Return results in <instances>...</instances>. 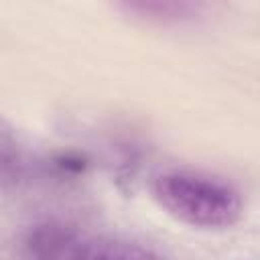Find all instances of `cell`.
Instances as JSON below:
<instances>
[{
  "mask_svg": "<svg viewBox=\"0 0 260 260\" xmlns=\"http://www.w3.org/2000/svg\"><path fill=\"white\" fill-rule=\"evenodd\" d=\"M154 197L173 217L195 228H230L242 213V199L232 185L193 171L156 177Z\"/></svg>",
  "mask_w": 260,
  "mask_h": 260,
  "instance_id": "obj_1",
  "label": "cell"
},
{
  "mask_svg": "<svg viewBox=\"0 0 260 260\" xmlns=\"http://www.w3.org/2000/svg\"><path fill=\"white\" fill-rule=\"evenodd\" d=\"M81 242L73 228L59 221H45L26 232L22 248L28 260H73Z\"/></svg>",
  "mask_w": 260,
  "mask_h": 260,
  "instance_id": "obj_2",
  "label": "cell"
},
{
  "mask_svg": "<svg viewBox=\"0 0 260 260\" xmlns=\"http://www.w3.org/2000/svg\"><path fill=\"white\" fill-rule=\"evenodd\" d=\"M73 260H165L154 250L118 236L83 240Z\"/></svg>",
  "mask_w": 260,
  "mask_h": 260,
  "instance_id": "obj_3",
  "label": "cell"
}]
</instances>
